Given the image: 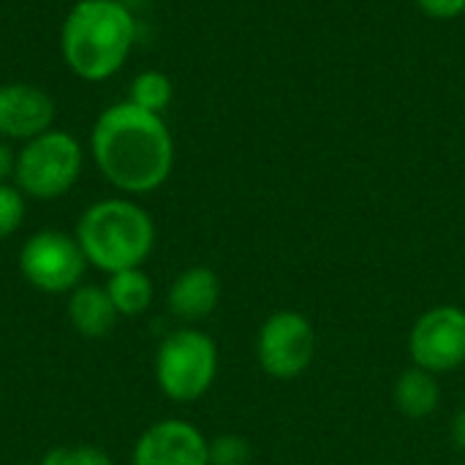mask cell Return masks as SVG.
I'll return each instance as SVG.
<instances>
[{
    "mask_svg": "<svg viewBox=\"0 0 465 465\" xmlns=\"http://www.w3.org/2000/svg\"><path fill=\"white\" fill-rule=\"evenodd\" d=\"M25 221V193L8 183H0V240L11 237Z\"/></svg>",
    "mask_w": 465,
    "mask_h": 465,
    "instance_id": "2e32d148",
    "label": "cell"
},
{
    "mask_svg": "<svg viewBox=\"0 0 465 465\" xmlns=\"http://www.w3.org/2000/svg\"><path fill=\"white\" fill-rule=\"evenodd\" d=\"M14 169H16V153L8 147V142L0 139V183L14 177Z\"/></svg>",
    "mask_w": 465,
    "mask_h": 465,
    "instance_id": "ffe728a7",
    "label": "cell"
},
{
    "mask_svg": "<svg viewBox=\"0 0 465 465\" xmlns=\"http://www.w3.org/2000/svg\"><path fill=\"white\" fill-rule=\"evenodd\" d=\"M218 349L210 335L199 330H177L163 338L155 354V379L174 403L199 401L215 381Z\"/></svg>",
    "mask_w": 465,
    "mask_h": 465,
    "instance_id": "277c9868",
    "label": "cell"
},
{
    "mask_svg": "<svg viewBox=\"0 0 465 465\" xmlns=\"http://www.w3.org/2000/svg\"><path fill=\"white\" fill-rule=\"evenodd\" d=\"M395 406L409 420H425L430 417L441 403V384L436 373H428L422 368H409L395 381Z\"/></svg>",
    "mask_w": 465,
    "mask_h": 465,
    "instance_id": "4fadbf2b",
    "label": "cell"
},
{
    "mask_svg": "<svg viewBox=\"0 0 465 465\" xmlns=\"http://www.w3.org/2000/svg\"><path fill=\"white\" fill-rule=\"evenodd\" d=\"M430 19H458L465 14V0H414Z\"/></svg>",
    "mask_w": 465,
    "mask_h": 465,
    "instance_id": "d6986e66",
    "label": "cell"
},
{
    "mask_svg": "<svg viewBox=\"0 0 465 465\" xmlns=\"http://www.w3.org/2000/svg\"><path fill=\"white\" fill-rule=\"evenodd\" d=\"M41 465H112V458L98 447L82 444V447H57L46 452Z\"/></svg>",
    "mask_w": 465,
    "mask_h": 465,
    "instance_id": "ac0fdd59",
    "label": "cell"
},
{
    "mask_svg": "<svg viewBox=\"0 0 465 465\" xmlns=\"http://www.w3.org/2000/svg\"><path fill=\"white\" fill-rule=\"evenodd\" d=\"M82 172V147L65 134L49 128L46 134L25 142L16 153L14 180L25 196L33 199H57L71 191Z\"/></svg>",
    "mask_w": 465,
    "mask_h": 465,
    "instance_id": "5b68a950",
    "label": "cell"
},
{
    "mask_svg": "<svg viewBox=\"0 0 465 465\" xmlns=\"http://www.w3.org/2000/svg\"><path fill=\"white\" fill-rule=\"evenodd\" d=\"M256 357L262 371L270 379L292 381L302 376L316 357V332L313 324L297 311H278L272 313L256 341Z\"/></svg>",
    "mask_w": 465,
    "mask_h": 465,
    "instance_id": "52a82bcc",
    "label": "cell"
},
{
    "mask_svg": "<svg viewBox=\"0 0 465 465\" xmlns=\"http://www.w3.org/2000/svg\"><path fill=\"white\" fill-rule=\"evenodd\" d=\"M68 319L79 335L93 341L104 338L117 322V311L106 294V286H93V283L76 286L68 300Z\"/></svg>",
    "mask_w": 465,
    "mask_h": 465,
    "instance_id": "7c38bea8",
    "label": "cell"
},
{
    "mask_svg": "<svg viewBox=\"0 0 465 465\" xmlns=\"http://www.w3.org/2000/svg\"><path fill=\"white\" fill-rule=\"evenodd\" d=\"M90 150L98 172L123 193L158 191L174 166V139L163 117L131 101L101 112L93 125Z\"/></svg>",
    "mask_w": 465,
    "mask_h": 465,
    "instance_id": "6da1fadb",
    "label": "cell"
},
{
    "mask_svg": "<svg viewBox=\"0 0 465 465\" xmlns=\"http://www.w3.org/2000/svg\"><path fill=\"white\" fill-rule=\"evenodd\" d=\"M74 237L87 264L112 275L144 264L155 245V226L144 207L128 199H104L82 213Z\"/></svg>",
    "mask_w": 465,
    "mask_h": 465,
    "instance_id": "3957f363",
    "label": "cell"
},
{
    "mask_svg": "<svg viewBox=\"0 0 465 465\" xmlns=\"http://www.w3.org/2000/svg\"><path fill=\"white\" fill-rule=\"evenodd\" d=\"M27 465H41V463H27Z\"/></svg>",
    "mask_w": 465,
    "mask_h": 465,
    "instance_id": "7402d4cb",
    "label": "cell"
},
{
    "mask_svg": "<svg viewBox=\"0 0 465 465\" xmlns=\"http://www.w3.org/2000/svg\"><path fill=\"white\" fill-rule=\"evenodd\" d=\"M414 368L428 373H450L465 362V311L458 305H436L425 311L409 335Z\"/></svg>",
    "mask_w": 465,
    "mask_h": 465,
    "instance_id": "ba28073f",
    "label": "cell"
},
{
    "mask_svg": "<svg viewBox=\"0 0 465 465\" xmlns=\"http://www.w3.org/2000/svg\"><path fill=\"white\" fill-rule=\"evenodd\" d=\"M134 465H210V441L183 420H161L139 436Z\"/></svg>",
    "mask_w": 465,
    "mask_h": 465,
    "instance_id": "9c48e42d",
    "label": "cell"
},
{
    "mask_svg": "<svg viewBox=\"0 0 465 465\" xmlns=\"http://www.w3.org/2000/svg\"><path fill=\"white\" fill-rule=\"evenodd\" d=\"M251 444L242 436H218L210 441V465H248Z\"/></svg>",
    "mask_w": 465,
    "mask_h": 465,
    "instance_id": "e0dca14e",
    "label": "cell"
},
{
    "mask_svg": "<svg viewBox=\"0 0 465 465\" xmlns=\"http://www.w3.org/2000/svg\"><path fill=\"white\" fill-rule=\"evenodd\" d=\"M87 259L76 237L44 229L35 232L19 251V270L25 281L44 294H63L82 286Z\"/></svg>",
    "mask_w": 465,
    "mask_h": 465,
    "instance_id": "8992f818",
    "label": "cell"
},
{
    "mask_svg": "<svg viewBox=\"0 0 465 465\" xmlns=\"http://www.w3.org/2000/svg\"><path fill=\"white\" fill-rule=\"evenodd\" d=\"M221 300V281L210 267H188L169 286L166 305L183 322L207 319Z\"/></svg>",
    "mask_w": 465,
    "mask_h": 465,
    "instance_id": "8fae6325",
    "label": "cell"
},
{
    "mask_svg": "<svg viewBox=\"0 0 465 465\" xmlns=\"http://www.w3.org/2000/svg\"><path fill=\"white\" fill-rule=\"evenodd\" d=\"M136 41V19L120 0H79L60 30V52L68 68L87 82L114 76Z\"/></svg>",
    "mask_w": 465,
    "mask_h": 465,
    "instance_id": "7a4b0ae2",
    "label": "cell"
},
{
    "mask_svg": "<svg viewBox=\"0 0 465 465\" xmlns=\"http://www.w3.org/2000/svg\"><path fill=\"white\" fill-rule=\"evenodd\" d=\"M106 294L117 316H142L153 302V281L142 267L112 272L106 281Z\"/></svg>",
    "mask_w": 465,
    "mask_h": 465,
    "instance_id": "5bb4252c",
    "label": "cell"
},
{
    "mask_svg": "<svg viewBox=\"0 0 465 465\" xmlns=\"http://www.w3.org/2000/svg\"><path fill=\"white\" fill-rule=\"evenodd\" d=\"M452 441H455V447L465 452V406L455 414V420H452Z\"/></svg>",
    "mask_w": 465,
    "mask_h": 465,
    "instance_id": "44dd1931",
    "label": "cell"
},
{
    "mask_svg": "<svg viewBox=\"0 0 465 465\" xmlns=\"http://www.w3.org/2000/svg\"><path fill=\"white\" fill-rule=\"evenodd\" d=\"M54 123V101L35 84H0V136L30 142Z\"/></svg>",
    "mask_w": 465,
    "mask_h": 465,
    "instance_id": "30bf717a",
    "label": "cell"
},
{
    "mask_svg": "<svg viewBox=\"0 0 465 465\" xmlns=\"http://www.w3.org/2000/svg\"><path fill=\"white\" fill-rule=\"evenodd\" d=\"M172 79L161 71H142L134 82H131V104H136L139 109H147L153 114H163V109L172 104Z\"/></svg>",
    "mask_w": 465,
    "mask_h": 465,
    "instance_id": "9a60e30c",
    "label": "cell"
}]
</instances>
